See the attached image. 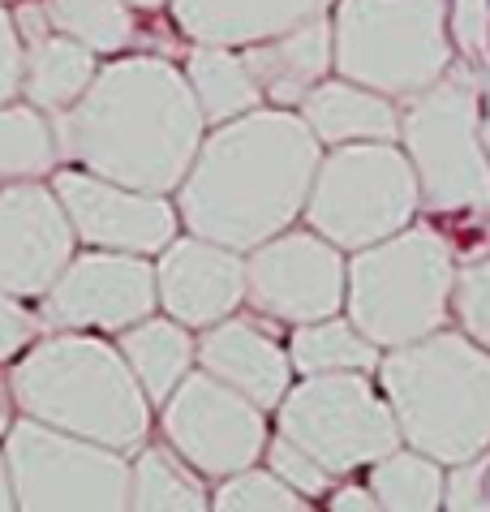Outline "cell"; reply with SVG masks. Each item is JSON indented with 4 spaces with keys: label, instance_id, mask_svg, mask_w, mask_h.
<instances>
[{
    "label": "cell",
    "instance_id": "9c48e42d",
    "mask_svg": "<svg viewBox=\"0 0 490 512\" xmlns=\"http://www.w3.org/2000/svg\"><path fill=\"white\" fill-rule=\"evenodd\" d=\"M13 504L31 512H108L129 508V461L117 448L61 426L22 418L5 431Z\"/></svg>",
    "mask_w": 490,
    "mask_h": 512
},
{
    "label": "cell",
    "instance_id": "d4e9b609",
    "mask_svg": "<svg viewBox=\"0 0 490 512\" xmlns=\"http://www.w3.org/2000/svg\"><path fill=\"white\" fill-rule=\"evenodd\" d=\"M379 345L353 319L327 315L314 323H297L288 340V362L301 375H336V371H379Z\"/></svg>",
    "mask_w": 490,
    "mask_h": 512
},
{
    "label": "cell",
    "instance_id": "836d02e7",
    "mask_svg": "<svg viewBox=\"0 0 490 512\" xmlns=\"http://www.w3.org/2000/svg\"><path fill=\"white\" fill-rule=\"evenodd\" d=\"M452 35L469 56L490 48V0H452Z\"/></svg>",
    "mask_w": 490,
    "mask_h": 512
},
{
    "label": "cell",
    "instance_id": "7a4b0ae2",
    "mask_svg": "<svg viewBox=\"0 0 490 512\" xmlns=\"http://www.w3.org/2000/svg\"><path fill=\"white\" fill-rule=\"evenodd\" d=\"M323 160V142L293 108H254L203 134L177 186V216L190 233L254 250L293 229Z\"/></svg>",
    "mask_w": 490,
    "mask_h": 512
},
{
    "label": "cell",
    "instance_id": "d590c367",
    "mask_svg": "<svg viewBox=\"0 0 490 512\" xmlns=\"http://www.w3.org/2000/svg\"><path fill=\"white\" fill-rule=\"evenodd\" d=\"M18 35H22V44H35V39H43L52 31V18H48V9H39V5H22L18 18Z\"/></svg>",
    "mask_w": 490,
    "mask_h": 512
},
{
    "label": "cell",
    "instance_id": "1f68e13d",
    "mask_svg": "<svg viewBox=\"0 0 490 512\" xmlns=\"http://www.w3.org/2000/svg\"><path fill=\"white\" fill-rule=\"evenodd\" d=\"M490 504V452L469 461H456L452 474L443 478V508L473 512Z\"/></svg>",
    "mask_w": 490,
    "mask_h": 512
},
{
    "label": "cell",
    "instance_id": "6da1fadb",
    "mask_svg": "<svg viewBox=\"0 0 490 512\" xmlns=\"http://www.w3.org/2000/svg\"><path fill=\"white\" fill-rule=\"evenodd\" d=\"M56 155L95 177L168 194L190 173L207 134V117L190 78L164 56H125L65 112L52 117Z\"/></svg>",
    "mask_w": 490,
    "mask_h": 512
},
{
    "label": "cell",
    "instance_id": "ffe728a7",
    "mask_svg": "<svg viewBox=\"0 0 490 512\" xmlns=\"http://www.w3.org/2000/svg\"><path fill=\"white\" fill-rule=\"evenodd\" d=\"M301 117H306V125L323 147L400 138V112L392 104V95L370 91L349 78H323L319 87L301 99Z\"/></svg>",
    "mask_w": 490,
    "mask_h": 512
},
{
    "label": "cell",
    "instance_id": "ac0fdd59",
    "mask_svg": "<svg viewBox=\"0 0 490 512\" xmlns=\"http://www.w3.org/2000/svg\"><path fill=\"white\" fill-rule=\"evenodd\" d=\"M241 56L263 99H271L276 108H301V99L336 69V35H331L327 13H319L271 39L245 44Z\"/></svg>",
    "mask_w": 490,
    "mask_h": 512
},
{
    "label": "cell",
    "instance_id": "8992f818",
    "mask_svg": "<svg viewBox=\"0 0 490 512\" xmlns=\"http://www.w3.org/2000/svg\"><path fill=\"white\" fill-rule=\"evenodd\" d=\"M400 142L430 211L490 216V155L482 142V82L469 69H448L426 91L405 95Z\"/></svg>",
    "mask_w": 490,
    "mask_h": 512
},
{
    "label": "cell",
    "instance_id": "b9f144b4",
    "mask_svg": "<svg viewBox=\"0 0 490 512\" xmlns=\"http://www.w3.org/2000/svg\"><path fill=\"white\" fill-rule=\"evenodd\" d=\"M0 5H5V0H0Z\"/></svg>",
    "mask_w": 490,
    "mask_h": 512
},
{
    "label": "cell",
    "instance_id": "ba28073f",
    "mask_svg": "<svg viewBox=\"0 0 490 512\" xmlns=\"http://www.w3.org/2000/svg\"><path fill=\"white\" fill-rule=\"evenodd\" d=\"M422 186L396 142H340L319 160L301 216L340 250H362L409 229Z\"/></svg>",
    "mask_w": 490,
    "mask_h": 512
},
{
    "label": "cell",
    "instance_id": "f1b7e54d",
    "mask_svg": "<svg viewBox=\"0 0 490 512\" xmlns=\"http://www.w3.org/2000/svg\"><path fill=\"white\" fill-rule=\"evenodd\" d=\"M215 508H224V512H301V508H310V500L297 495L280 474H271V469L245 465L215 487Z\"/></svg>",
    "mask_w": 490,
    "mask_h": 512
},
{
    "label": "cell",
    "instance_id": "4fadbf2b",
    "mask_svg": "<svg viewBox=\"0 0 490 512\" xmlns=\"http://www.w3.org/2000/svg\"><path fill=\"white\" fill-rule=\"evenodd\" d=\"M155 267L147 254L129 250H86L65 263L52 289L39 297V323L48 332H125L129 323L155 315Z\"/></svg>",
    "mask_w": 490,
    "mask_h": 512
},
{
    "label": "cell",
    "instance_id": "d6986e66",
    "mask_svg": "<svg viewBox=\"0 0 490 512\" xmlns=\"http://www.w3.org/2000/svg\"><path fill=\"white\" fill-rule=\"evenodd\" d=\"M327 5L336 0H172V18H177V31L194 44L245 48L306 18H319Z\"/></svg>",
    "mask_w": 490,
    "mask_h": 512
},
{
    "label": "cell",
    "instance_id": "603a6c76",
    "mask_svg": "<svg viewBox=\"0 0 490 512\" xmlns=\"http://www.w3.org/2000/svg\"><path fill=\"white\" fill-rule=\"evenodd\" d=\"M185 78H190V91L203 108L207 125H224L233 117L263 108V91L245 65V56L237 48L224 44H194L190 61H185Z\"/></svg>",
    "mask_w": 490,
    "mask_h": 512
},
{
    "label": "cell",
    "instance_id": "4dcf8cb0",
    "mask_svg": "<svg viewBox=\"0 0 490 512\" xmlns=\"http://www.w3.org/2000/svg\"><path fill=\"white\" fill-rule=\"evenodd\" d=\"M452 310H456L460 327H465V336L478 340L482 349H490V254L456 267Z\"/></svg>",
    "mask_w": 490,
    "mask_h": 512
},
{
    "label": "cell",
    "instance_id": "8d00e7d4",
    "mask_svg": "<svg viewBox=\"0 0 490 512\" xmlns=\"http://www.w3.org/2000/svg\"><path fill=\"white\" fill-rule=\"evenodd\" d=\"M331 508L336 512H374L379 500H374L370 487H340L336 495H331Z\"/></svg>",
    "mask_w": 490,
    "mask_h": 512
},
{
    "label": "cell",
    "instance_id": "f546056e",
    "mask_svg": "<svg viewBox=\"0 0 490 512\" xmlns=\"http://www.w3.org/2000/svg\"><path fill=\"white\" fill-rule=\"evenodd\" d=\"M263 457H267V469L271 474H280L288 487H293L297 495H306V500L314 504L319 495H327L331 487H336V474L314 457V452H306L301 444H293L288 435H276L271 444L263 448Z\"/></svg>",
    "mask_w": 490,
    "mask_h": 512
},
{
    "label": "cell",
    "instance_id": "e575fe53",
    "mask_svg": "<svg viewBox=\"0 0 490 512\" xmlns=\"http://www.w3.org/2000/svg\"><path fill=\"white\" fill-rule=\"evenodd\" d=\"M13 95H22V35L13 13L0 5V104H9Z\"/></svg>",
    "mask_w": 490,
    "mask_h": 512
},
{
    "label": "cell",
    "instance_id": "74e56055",
    "mask_svg": "<svg viewBox=\"0 0 490 512\" xmlns=\"http://www.w3.org/2000/svg\"><path fill=\"white\" fill-rule=\"evenodd\" d=\"M13 426V392H9V379H0V435Z\"/></svg>",
    "mask_w": 490,
    "mask_h": 512
},
{
    "label": "cell",
    "instance_id": "30bf717a",
    "mask_svg": "<svg viewBox=\"0 0 490 512\" xmlns=\"http://www.w3.org/2000/svg\"><path fill=\"white\" fill-rule=\"evenodd\" d=\"M276 409L280 435L314 452L336 478L405 444L392 405L366 371L306 375V383H293Z\"/></svg>",
    "mask_w": 490,
    "mask_h": 512
},
{
    "label": "cell",
    "instance_id": "277c9868",
    "mask_svg": "<svg viewBox=\"0 0 490 512\" xmlns=\"http://www.w3.org/2000/svg\"><path fill=\"white\" fill-rule=\"evenodd\" d=\"M379 383L409 448L456 465L490 452V349L460 332H430L387 349Z\"/></svg>",
    "mask_w": 490,
    "mask_h": 512
},
{
    "label": "cell",
    "instance_id": "60d3db41",
    "mask_svg": "<svg viewBox=\"0 0 490 512\" xmlns=\"http://www.w3.org/2000/svg\"><path fill=\"white\" fill-rule=\"evenodd\" d=\"M482 142H486V155H490V117L482 121Z\"/></svg>",
    "mask_w": 490,
    "mask_h": 512
},
{
    "label": "cell",
    "instance_id": "83f0119b",
    "mask_svg": "<svg viewBox=\"0 0 490 512\" xmlns=\"http://www.w3.org/2000/svg\"><path fill=\"white\" fill-rule=\"evenodd\" d=\"M48 18L52 31L74 35L78 44H86L95 56L99 52H121L134 44L138 22L129 0H48Z\"/></svg>",
    "mask_w": 490,
    "mask_h": 512
},
{
    "label": "cell",
    "instance_id": "f35d334b",
    "mask_svg": "<svg viewBox=\"0 0 490 512\" xmlns=\"http://www.w3.org/2000/svg\"><path fill=\"white\" fill-rule=\"evenodd\" d=\"M13 508V482H9V465H5V452H0V512Z\"/></svg>",
    "mask_w": 490,
    "mask_h": 512
},
{
    "label": "cell",
    "instance_id": "ab89813d",
    "mask_svg": "<svg viewBox=\"0 0 490 512\" xmlns=\"http://www.w3.org/2000/svg\"><path fill=\"white\" fill-rule=\"evenodd\" d=\"M134 9H160V5H172V0H129Z\"/></svg>",
    "mask_w": 490,
    "mask_h": 512
},
{
    "label": "cell",
    "instance_id": "4316f807",
    "mask_svg": "<svg viewBox=\"0 0 490 512\" xmlns=\"http://www.w3.org/2000/svg\"><path fill=\"white\" fill-rule=\"evenodd\" d=\"M52 117L35 104H0V181H35L56 168Z\"/></svg>",
    "mask_w": 490,
    "mask_h": 512
},
{
    "label": "cell",
    "instance_id": "484cf974",
    "mask_svg": "<svg viewBox=\"0 0 490 512\" xmlns=\"http://www.w3.org/2000/svg\"><path fill=\"white\" fill-rule=\"evenodd\" d=\"M379 508L392 512H435L443 508V469L435 457L417 448H392L387 457L370 461V482Z\"/></svg>",
    "mask_w": 490,
    "mask_h": 512
},
{
    "label": "cell",
    "instance_id": "cb8c5ba5",
    "mask_svg": "<svg viewBox=\"0 0 490 512\" xmlns=\"http://www.w3.org/2000/svg\"><path fill=\"white\" fill-rule=\"evenodd\" d=\"M203 474L172 444H142L138 461L129 465V508L147 512H198L207 508Z\"/></svg>",
    "mask_w": 490,
    "mask_h": 512
},
{
    "label": "cell",
    "instance_id": "e0dca14e",
    "mask_svg": "<svg viewBox=\"0 0 490 512\" xmlns=\"http://www.w3.org/2000/svg\"><path fill=\"white\" fill-rule=\"evenodd\" d=\"M194 362L198 371L215 375L228 388H237L241 396L263 409H276L284 401V392L293 388V362L280 349L276 336H267L250 319H220L203 327V340H194Z\"/></svg>",
    "mask_w": 490,
    "mask_h": 512
},
{
    "label": "cell",
    "instance_id": "44dd1931",
    "mask_svg": "<svg viewBox=\"0 0 490 512\" xmlns=\"http://www.w3.org/2000/svg\"><path fill=\"white\" fill-rule=\"evenodd\" d=\"M95 74H99L95 52L78 44L74 35L48 31L35 44H22V99L35 104L39 112H48V117L82 99Z\"/></svg>",
    "mask_w": 490,
    "mask_h": 512
},
{
    "label": "cell",
    "instance_id": "5b68a950",
    "mask_svg": "<svg viewBox=\"0 0 490 512\" xmlns=\"http://www.w3.org/2000/svg\"><path fill=\"white\" fill-rule=\"evenodd\" d=\"M452 280L456 263L448 241L430 229H400L353 250L344 306L379 349H400L448 323Z\"/></svg>",
    "mask_w": 490,
    "mask_h": 512
},
{
    "label": "cell",
    "instance_id": "5bb4252c",
    "mask_svg": "<svg viewBox=\"0 0 490 512\" xmlns=\"http://www.w3.org/2000/svg\"><path fill=\"white\" fill-rule=\"evenodd\" d=\"M74 224L43 181H0V289L43 297L74 259Z\"/></svg>",
    "mask_w": 490,
    "mask_h": 512
},
{
    "label": "cell",
    "instance_id": "7c38bea8",
    "mask_svg": "<svg viewBox=\"0 0 490 512\" xmlns=\"http://www.w3.org/2000/svg\"><path fill=\"white\" fill-rule=\"evenodd\" d=\"M349 267L336 241L314 229H284L245 259V302L267 319L314 323L344 310Z\"/></svg>",
    "mask_w": 490,
    "mask_h": 512
},
{
    "label": "cell",
    "instance_id": "7402d4cb",
    "mask_svg": "<svg viewBox=\"0 0 490 512\" xmlns=\"http://www.w3.org/2000/svg\"><path fill=\"white\" fill-rule=\"evenodd\" d=\"M121 358L129 362V371L134 379L142 383V392H147L151 405H164L172 388L190 375L194 366V340H190V327L177 323V319H138L129 323L121 340H117Z\"/></svg>",
    "mask_w": 490,
    "mask_h": 512
},
{
    "label": "cell",
    "instance_id": "9a60e30c",
    "mask_svg": "<svg viewBox=\"0 0 490 512\" xmlns=\"http://www.w3.org/2000/svg\"><path fill=\"white\" fill-rule=\"evenodd\" d=\"M56 198L74 224L82 246L129 250V254H160L177 237V207L164 194H147L121 181L95 177L86 168H65L52 177Z\"/></svg>",
    "mask_w": 490,
    "mask_h": 512
},
{
    "label": "cell",
    "instance_id": "2e32d148",
    "mask_svg": "<svg viewBox=\"0 0 490 512\" xmlns=\"http://www.w3.org/2000/svg\"><path fill=\"white\" fill-rule=\"evenodd\" d=\"M155 293L164 315L185 327H211L245 302V254L211 237H172L160 250Z\"/></svg>",
    "mask_w": 490,
    "mask_h": 512
},
{
    "label": "cell",
    "instance_id": "d6a6232c",
    "mask_svg": "<svg viewBox=\"0 0 490 512\" xmlns=\"http://www.w3.org/2000/svg\"><path fill=\"white\" fill-rule=\"evenodd\" d=\"M39 315L35 310H26L18 297L0 289V362H13L22 358L26 349L39 340Z\"/></svg>",
    "mask_w": 490,
    "mask_h": 512
},
{
    "label": "cell",
    "instance_id": "52a82bcc",
    "mask_svg": "<svg viewBox=\"0 0 490 512\" xmlns=\"http://www.w3.org/2000/svg\"><path fill=\"white\" fill-rule=\"evenodd\" d=\"M336 69L349 82L405 99L452 69L448 0H336Z\"/></svg>",
    "mask_w": 490,
    "mask_h": 512
},
{
    "label": "cell",
    "instance_id": "8fae6325",
    "mask_svg": "<svg viewBox=\"0 0 490 512\" xmlns=\"http://www.w3.org/2000/svg\"><path fill=\"white\" fill-rule=\"evenodd\" d=\"M164 439L203 478H228L267 448V422L250 396L207 371H190L164 401Z\"/></svg>",
    "mask_w": 490,
    "mask_h": 512
},
{
    "label": "cell",
    "instance_id": "3957f363",
    "mask_svg": "<svg viewBox=\"0 0 490 512\" xmlns=\"http://www.w3.org/2000/svg\"><path fill=\"white\" fill-rule=\"evenodd\" d=\"M13 405L26 418L61 426L117 452L147 444L151 401L117 345L78 332L35 340L9 375Z\"/></svg>",
    "mask_w": 490,
    "mask_h": 512
}]
</instances>
